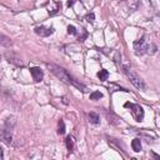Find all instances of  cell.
I'll return each instance as SVG.
<instances>
[{
    "mask_svg": "<svg viewBox=\"0 0 160 160\" xmlns=\"http://www.w3.org/2000/svg\"><path fill=\"white\" fill-rule=\"evenodd\" d=\"M89 121L91 124H99L100 122V119H99V115L96 112H90L89 114Z\"/></svg>",
    "mask_w": 160,
    "mask_h": 160,
    "instance_id": "9c48e42d",
    "label": "cell"
},
{
    "mask_svg": "<svg viewBox=\"0 0 160 160\" xmlns=\"http://www.w3.org/2000/svg\"><path fill=\"white\" fill-rule=\"evenodd\" d=\"M148 45H149V44H146L144 39L136 40V41L134 42V50H135V52H136L138 55H142V54L148 52Z\"/></svg>",
    "mask_w": 160,
    "mask_h": 160,
    "instance_id": "277c9868",
    "label": "cell"
},
{
    "mask_svg": "<svg viewBox=\"0 0 160 160\" xmlns=\"http://www.w3.org/2000/svg\"><path fill=\"white\" fill-rule=\"evenodd\" d=\"M156 51V46L154 44H149L148 45V54H154Z\"/></svg>",
    "mask_w": 160,
    "mask_h": 160,
    "instance_id": "9a60e30c",
    "label": "cell"
},
{
    "mask_svg": "<svg viewBox=\"0 0 160 160\" xmlns=\"http://www.w3.org/2000/svg\"><path fill=\"white\" fill-rule=\"evenodd\" d=\"M125 72H126V75L129 76L131 84H132L136 89H139V90H145V89H146L145 81H144L138 74H135V72H132V71H129V69H126V68H125Z\"/></svg>",
    "mask_w": 160,
    "mask_h": 160,
    "instance_id": "7a4b0ae2",
    "label": "cell"
},
{
    "mask_svg": "<svg viewBox=\"0 0 160 160\" xmlns=\"http://www.w3.org/2000/svg\"><path fill=\"white\" fill-rule=\"evenodd\" d=\"M1 45H2V46H10V45H11L10 39H8L5 35H1Z\"/></svg>",
    "mask_w": 160,
    "mask_h": 160,
    "instance_id": "4fadbf2b",
    "label": "cell"
},
{
    "mask_svg": "<svg viewBox=\"0 0 160 160\" xmlns=\"http://www.w3.org/2000/svg\"><path fill=\"white\" fill-rule=\"evenodd\" d=\"M1 139L5 144H10L11 142V134H10V128L4 126V129L1 130Z\"/></svg>",
    "mask_w": 160,
    "mask_h": 160,
    "instance_id": "52a82bcc",
    "label": "cell"
},
{
    "mask_svg": "<svg viewBox=\"0 0 160 160\" xmlns=\"http://www.w3.org/2000/svg\"><path fill=\"white\" fill-rule=\"evenodd\" d=\"M98 78H99L101 81H105V80H108V78H109V72H108V70H105V69L100 70V71L98 72Z\"/></svg>",
    "mask_w": 160,
    "mask_h": 160,
    "instance_id": "8fae6325",
    "label": "cell"
},
{
    "mask_svg": "<svg viewBox=\"0 0 160 160\" xmlns=\"http://www.w3.org/2000/svg\"><path fill=\"white\" fill-rule=\"evenodd\" d=\"M30 72H31V76H32L34 81H41L42 78H44V72L40 68H31Z\"/></svg>",
    "mask_w": 160,
    "mask_h": 160,
    "instance_id": "5b68a950",
    "label": "cell"
},
{
    "mask_svg": "<svg viewBox=\"0 0 160 160\" xmlns=\"http://www.w3.org/2000/svg\"><path fill=\"white\" fill-rule=\"evenodd\" d=\"M121 1H124V0H121Z\"/></svg>",
    "mask_w": 160,
    "mask_h": 160,
    "instance_id": "d6986e66",
    "label": "cell"
},
{
    "mask_svg": "<svg viewBox=\"0 0 160 160\" xmlns=\"http://www.w3.org/2000/svg\"><path fill=\"white\" fill-rule=\"evenodd\" d=\"M52 31H54V28H50V29H46L44 26H36L35 28V32L38 35H41V36H48V35L52 34Z\"/></svg>",
    "mask_w": 160,
    "mask_h": 160,
    "instance_id": "8992f818",
    "label": "cell"
},
{
    "mask_svg": "<svg viewBox=\"0 0 160 160\" xmlns=\"http://www.w3.org/2000/svg\"><path fill=\"white\" fill-rule=\"evenodd\" d=\"M49 68H50L51 72H52L58 79H60L61 81H64V82H66V84H70V85H72V86L80 89L81 91H88V88H86L84 84H81V82H79L78 80H75L65 69H62V68H60V66H56V65H49Z\"/></svg>",
    "mask_w": 160,
    "mask_h": 160,
    "instance_id": "6da1fadb",
    "label": "cell"
},
{
    "mask_svg": "<svg viewBox=\"0 0 160 160\" xmlns=\"http://www.w3.org/2000/svg\"><path fill=\"white\" fill-rule=\"evenodd\" d=\"M94 19H95V15H94L92 12H91V14H88V15H86V20H88L89 22H92V21H94Z\"/></svg>",
    "mask_w": 160,
    "mask_h": 160,
    "instance_id": "e0dca14e",
    "label": "cell"
},
{
    "mask_svg": "<svg viewBox=\"0 0 160 160\" xmlns=\"http://www.w3.org/2000/svg\"><path fill=\"white\" fill-rule=\"evenodd\" d=\"M65 144H66V148H68V150L69 151H71L72 149H74V139H72V136H66V139H65Z\"/></svg>",
    "mask_w": 160,
    "mask_h": 160,
    "instance_id": "30bf717a",
    "label": "cell"
},
{
    "mask_svg": "<svg viewBox=\"0 0 160 160\" xmlns=\"http://www.w3.org/2000/svg\"><path fill=\"white\" fill-rule=\"evenodd\" d=\"M131 148H132V150L135 152L141 151V141H140V139H134L131 141Z\"/></svg>",
    "mask_w": 160,
    "mask_h": 160,
    "instance_id": "ba28073f",
    "label": "cell"
},
{
    "mask_svg": "<svg viewBox=\"0 0 160 160\" xmlns=\"http://www.w3.org/2000/svg\"><path fill=\"white\" fill-rule=\"evenodd\" d=\"M58 132H59L60 135H62V134L65 132V124H64L62 120L59 121V130H58Z\"/></svg>",
    "mask_w": 160,
    "mask_h": 160,
    "instance_id": "5bb4252c",
    "label": "cell"
},
{
    "mask_svg": "<svg viewBox=\"0 0 160 160\" xmlns=\"http://www.w3.org/2000/svg\"><path fill=\"white\" fill-rule=\"evenodd\" d=\"M125 108H129L131 110V114L132 116L135 118L136 121H141L144 119V109L138 105V104H131V102H126L125 104Z\"/></svg>",
    "mask_w": 160,
    "mask_h": 160,
    "instance_id": "3957f363",
    "label": "cell"
},
{
    "mask_svg": "<svg viewBox=\"0 0 160 160\" xmlns=\"http://www.w3.org/2000/svg\"><path fill=\"white\" fill-rule=\"evenodd\" d=\"M68 32L71 34V35H75V34H76V29H75V26L69 25V26H68Z\"/></svg>",
    "mask_w": 160,
    "mask_h": 160,
    "instance_id": "2e32d148",
    "label": "cell"
},
{
    "mask_svg": "<svg viewBox=\"0 0 160 160\" xmlns=\"http://www.w3.org/2000/svg\"><path fill=\"white\" fill-rule=\"evenodd\" d=\"M102 98V94L100 91H94L90 94V100H98V99H101Z\"/></svg>",
    "mask_w": 160,
    "mask_h": 160,
    "instance_id": "7c38bea8",
    "label": "cell"
},
{
    "mask_svg": "<svg viewBox=\"0 0 160 160\" xmlns=\"http://www.w3.org/2000/svg\"><path fill=\"white\" fill-rule=\"evenodd\" d=\"M146 1H148V2H150V0H146Z\"/></svg>",
    "mask_w": 160,
    "mask_h": 160,
    "instance_id": "ac0fdd59",
    "label": "cell"
}]
</instances>
